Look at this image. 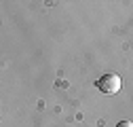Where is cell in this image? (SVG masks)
<instances>
[{"instance_id":"cell-1","label":"cell","mask_w":133,"mask_h":127,"mask_svg":"<svg viewBox=\"0 0 133 127\" xmlns=\"http://www.w3.org/2000/svg\"><path fill=\"white\" fill-rule=\"evenodd\" d=\"M97 89L102 91V93H108V95H112V93H118L121 91V76L118 74H104L102 78L97 81Z\"/></svg>"},{"instance_id":"cell-2","label":"cell","mask_w":133,"mask_h":127,"mask_svg":"<svg viewBox=\"0 0 133 127\" xmlns=\"http://www.w3.org/2000/svg\"><path fill=\"white\" fill-rule=\"evenodd\" d=\"M116 127H133V123H131V121H121Z\"/></svg>"}]
</instances>
